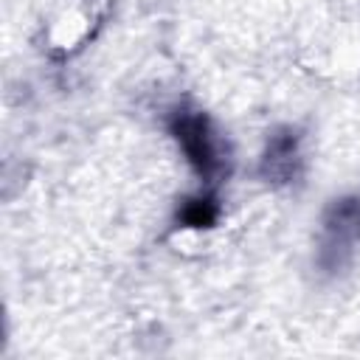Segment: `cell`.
<instances>
[{"instance_id":"cell-1","label":"cell","mask_w":360,"mask_h":360,"mask_svg":"<svg viewBox=\"0 0 360 360\" xmlns=\"http://www.w3.org/2000/svg\"><path fill=\"white\" fill-rule=\"evenodd\" d=\"M177 141H183L186 155L191 158V163H197L200 172L211 174L219 166L217 141H214L205 118H200V115H183L177 121Z\"/></svg>"}]
</instances>
